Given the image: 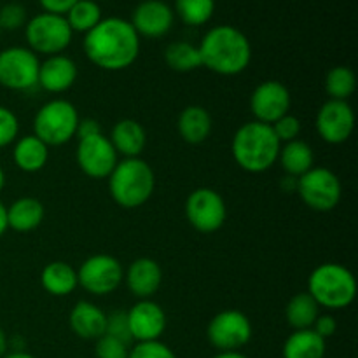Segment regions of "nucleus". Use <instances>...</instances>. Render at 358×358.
Here are the masks:
<instances>
[{"mask_svg": "<svg viewBox=\"0 0 358 358\" xmlns=\"http://www.w3.org/2000/svg\"><path fill=\"white\" fill-rule=\"evenodd\" d=\"M84 55L93 65L107 72H119L136 62L140 37L128 20L105 17L84 35Z\"/></svg>", "mask_w": 358, "mask_h": 358, "instance_id": "f257e3e1", "label": "nucleus"}, {"mask_svg": "<svg viewBox=\"0 0 358 358\" xmlns=\"http://www.w3.org/2000/svg\"><path fill=\"white\" fill-rule=\"evenodd\" d=\"M198 49L201 55V66L219 76H238L250 65V41L243 31L231 24H219L206 31Z\"/></svg>", "mask_w": 358, "mask_h": 358, "instance_id": "f03ea898", "label": "nucleus"}, {"mask_svg": "<svg viewBox=\"0 0 358 358\" xmlns=\"http://www.w3.org/2000/svg\"><path fill=\"white\" fill-rule=\"evenodd\" d=\"M280 140L269 124L250 121L236 129L231 150L238 166L247 173H264L278 161Z\"/></svg>", "mask_w": 358, "mask_h": 358, "instance_id": "7ed1b4c3", "label": "nucleus"}, {"mask_svg": "<svg viewBox=\"0 0 358 358\" xmlns=\"http://www.w3.org/2000/svg\"><path fill=\"white\" fill-rule=\"evenodd\" d=\"M154 187V171L142 157H124L108 175V191L121 208H138L145 205Z\"/></svg>", "mask_w": 358, "mask_h": 358, "instance_id": "20e7f679", "label": "nucleus"}, {"mask_svg": "<svg viewBox=\"0 0 358 358\" xmlns=\"http://www.w3.org/2000/svg\"><path fill=\"white\" fill-rule=\"evenodd\" d=\"M308 294L325 310H345L357 297V280L348 268L338 262H324L311 271Z\"/></svg>", "mask_w": 358, "mask_h": 358, "instance_id": "39448f33", "label": "nucleus"}, {"mask_svg": "<svg viewBox=\"0 0 358 358\" xmlns=\"http://www.w3.org/2000/svg\"><path fill=\"white\" fill-rule=\"evenodd\" d=\"M79 121L76 105L63 98H56L37 110L34 117V135L48 147L65 145L77 135Z\"/></svg>", "mask_w": 358, "mask_h": 358, "instance_id": "423d86ee", "label": "nucleus"}, {"mask_svg": "<svg viewBox=\"0 0 358 358\" xmlns=\"http://www.w3.org/2000/svg\"><path fill=\"white\" fill-rule=\"evenodd\" d=\"M24 37H27L28 49L34 51L35 55L56 56L62 55L69 48L73 31L66 23L65 16L41 13L27 21Z\"/></svg>", "mask_w": 358, "mask_h": 358, "instance_id": "0eeeda50", "label": "nucleus"}, {"mask_svg": "<svg viewBox=\"0 0 358 358\" xmlns=\"http://www.w3.org/2000/svg\"><path fill=\"white\" fill-rule=\"evenodd\" d=\"M297 194L313 212H331L339 205L343 185L338 175L324 166H313L297 178Z\"/></svg>", "mask_w": 358, "mask_h": 358, "instance_id": "6e6552de", "label": "nucleus"}, {"mask_svg": "<svg viewBox=\"0 0 358 358\" xmlns=\"http://www.w3.org/2000/svg\"><path fill=\"white\" fill-rule=\"evenodd\" d=\"M41 59L28 48L13 45L0 51V86L10 91H28L37 86Z\"/></svg>", "mask_w": 358, "mask_h": 358, "instance_id": "1a4fd4ad", "label": "nucleus"}, {"mask_svg": "<svg viewBox=\"0 0 358 358\" xmlns=\"http://www.w3.org/2000/svg\"><path fill=\"white\" fill-rule=\"evenodd\" d=\"M254 329L245 313L238 310H224L210 320L206 338L217 352H240L250 343Z\"/></svg>", "mask_w": 358, "mask_h": 358, "instance_id": "9d476101", "label": "nucleus"}, {"mask_svg": "<svg viewBox=\"0 0 358 358\" xmlns=\"http://www.w3.org/2000/svg\"><path fill=\"white\" fill-rule=\"evenodd\" d=\"M124 269L121 262L107 254L87 257L77 271V282L91 296H108L121 287Z\"/></svg>", "mask_w": 358, "mask_h": 358, "instance_id": "9b49d317", "label": "nucleus"}, {"mask_svg": "<svg viewBox=\"0 0 358 358\" xmlns=\"http://www.w3.org/2000/svg\"><path fill=\"white\" fill-rule=\"evenodd\" d=\"M185 217L187 222L199 233H215L227 219L226 201L222 196L210 187L194 189L185 199Z\"/></svg>", "mask_w": 358, "mask_h": 358, "instance_id": "f8f14e48", "label": "nucleus"}, {"mask_svg": "<svg viewBox=\"0 0 358 358\" xmlns=\"http://www.w3.org/2000/svg\"><path fill=\"white\" fill-rule=\"evenodd\" d=\"M119 163V154L115 152L110 140L100 135L79 138L77 143V164L84 175L91 178H108L115 164Z\"/></svg>", "mask_w": 358, "mask_h": 358, "instance_id": "ddd939ff", "label": "nucleus"}, {"mask_svg": "<svg viewBox=\"0 0 358 358\" xmlns=\"http://www.w3.org/2000/svg\"><path fill=\"white\" fill-rule=\"evenodd\" d=\"M315 126L325 143L341 145L355 129V112L348 101L327 100L318 110Z\"/></svg>", "mask_w": 358, "mask_h": 358, "instance_id": "4468645a", "label": "nucleus"}, {"mask_svg": "<svg viewBox=\"0 0 358 358\" xmlns=\"http://www.w3.org/2000/svg\"><path fill=\"white\" fill-rule=\"evenodd\" d=\"M292 96L289 87L280 80H264L254 90L250 96V110L254 121L271 126L285 114H289Z\"/></svg>", "mask_w": 358, "mask_h": 358, "instance_id": "2eb2a0df", "label": "nucleus"}, {"mask_svg": "<svg viewBox=\"0 0 358 358\" xmlns=\"http://www.w3.org/2000/svg\"><path fill=\"white\" fill-rule=\"evenodd\" d=\"M126 313H128L129 332H131L133 341H159L163 332L166 331V313L154 301H138Z\"/></svg>", "mask_w": 358, "mask_h": 358, "instance_id": "dca6fc26", "label": "nucleus"}, {"mask_svg": "<svg viewBox=\"0 0 358 358\" xmlns=\"http://www.w3.org/2000/svg\"><path fill=\"white\" fill-rule=\"evenodd\" d=\"M175 13L163 0H143L131 14V27L138 37L159 38L171 30Z\"/></svg>", "mask_w": 358, "mask_h": 358, "instance_id": "f3484780", "label": "nucleus"}, {"mask_svg": "<svg viewBox=\"0 0 358 358\" xmlns=\"http://www.w3.org/2000/svg\"><path fill=\"white\" fill-rule=\"evenodd\" d=\"M77 76L79 70L72 58L65 55L48 56L38 69L37 86L52 94L65 93L76 84Z\"/></svg>", "mask_w": 358, "mask_h": 358, "instance_id": "a211bd4d", "label": "nucleus"}, {"mask_svg": "<svg viewBox=\"0 0 358 358\" xmlns=\"http://www.w3.org/2000/svg\"><path fill=\"white\" fill-rule=\"evenodd\" d=\"M124 282L129 292L140 301L150 299L163 283V269L154 259L140 257L129 264L124 273Z\"/></svg>", "mask_w": 358, "mask_h": 358, "instance_id": "6ab92c4d", "label": "nucleus"}, {"mask_svg": "<svg viewBox=\"0 0 358 358\" xmlns=\"http://www.w3.org/2000/svg\"><path fill=\"white\" fill-rule=\"evenodd\" d=\"M69 324L77 338L86 339V341H96L105 334L107 315L96 304L90 303V301H79L70 311Z\"/></svg>", "mask_w": 358, "mask_h": 358, "instance_id": "aec40b11", "label": "nucleus"}, {"mask_svg": "<svg viewBox=\"0 0 358 358\" xmlns=\"http://www.w3.org/2000/svg\"><path fill=\"white\" fill-rule=\"evenodd\" d=\"M110 143L122 157H140L147 145L145 128L135 119H121L110 133Z\"/></svg>", "mask_w": 358, "mask_h": 358, "instance_id": "412c9836", "label": "nucleus"}, {"mask_svg": "<svg viewBox=\"0 0 358 358\" xmlns=\"http://www.w3.org/2000/svg\"><path fill=\"white\" fill-rule=\"evenodd\" d=\"M212 115L201 105H189L180 112L177 129L180 138L189 145H199L208 140L212 133Z\"/></svg>", "mask_w": 358, "mask_h": 358, "instance_id": "4be33fe9", "label": "nucleus"}, {"mask_svg": "<svg viewBox=\"0 0 358 358\" xmlns=\"http://www.w3.org/2000/svg\"><path fill=\"white\" fill-rule=\"evenodd\" d=\"M49 147L35 135H24L14 142L13 161L24 173H37L48 164Z\"/></svg>", "mask_w": 358, "mask_h": 358, "instance_id": "5701e85b", "label": "nucleus"}, {"mask_svg": "<svg viewBox=\"0 0 358 358\" xmlns=\"http://www.w3.org/2000/svg\"><path fill=\"white\" fill-rule=\"evenodd\" d=\"M44 215V205L37 198L24 196L7 206V226L17 233H30L41 226Z\"/></svg>", "mask_w": 358, "mask_h": 358, "instance_id": "b1692460", "label": "nucleus"}, {"mask_svg": "<svg viewBox=\"0 0 358 358\" xmlns=\"http://www.w3.org/2000/svg\"><path fill=\"white\" fill-rule=\"evenodd\" d=\"M42 289L55 297L70 296L79 287L77 282V269H73L69 262L55 261L49 262L41 273Z\"/></svg>", "mask_w": 358, "mask_h": 358, "instance_id": "393cba45", "label": "nucleus"}, {"mask_svg": "<svg viewBox=\"0 0 358 358\" xmlns=\"http://www.w3.org/2000/svg\"><path fill=\"white\" fill-rule=\"evenodd\" d=\"M327 341L322 339L313 329L294 331L285 339L282 348L283 358H325Z\"/></svg>", "mask_w": 358, "mask_h": 358, "instance_id": "a878e982", "label": "nucleus"}, {"mask_svg": "<svg viewBox=\"0 0 358 358\" xmlns=\"http://www.w3.org/2000/svg\"><path fill=\"white\" fill-rule=\"evenodd\" d=\"M278 161L285 175L299 178L315 166V154L310 143L304 140H294V142L282 143Z\"/></svg>", "mask_w": 358, "mask_h": 358, "instance_id": "bb28decb", "label": "nucleus"}, {"mask_svg": "<svg viewBox=\"0 0 358 358\" xmlns=\"http://www.w3.org/2000/svg\"><path fill=\"white\" fill-rule=\"evenodd\" d=\"M320 315V306L317 301L310 296L308 292L296 294L292 299L287 303L285 308V318L287 324L294 329V331H306V329L313 327L315 320Z\"/></svg>", "mask_w": 358, "mask_h": 358, "instance_id": "cd10ccee", "label": "nucleus"}, {"mask_svg": "<svg viewBox=\"0 0 358 358\" xmlns=\"http://www.w3.org/2000/svg\"><path fill=\"white\" fill-rule=\"evenodd\" d=\"M164 62L175 72L185 73L201 66V55H199L198 45L178 41L168 45L164 51Z\"/></svg>", "mask_w": 358, "mask_h": 358, "instance_id": "c85d7f7f", "label": "nucleus"}, {"mask_svg": "<svg viewBox=\"0 0 358 358\" xmlns=\"http://www.w3.org/2000/svg\"><path fill=\"white\" fill-rule=\"evenodd\" d=\"M66 23L70 24L72 31L86 35L87 31L93 30L103 17H101V9L94 0H79L70 7L69 13L65 14Z\"/></svg>", "mask_w": 358, "mask_h": 358, "instance_id": "c756f323", "label": "nucleus"}, {"mask_svg": "<svg viewBox=\"0 0 358 358\" xmlns=\"http://www.w3.org/2000/svg\"><path fill=\"white\" fill-rule=\"evenodd\" d=\"M357 77L350 66H334L325 76V93L329 100L348 101V98L355 93Z\"/></svg>", "mask_w": 358, "mask_h": 358, "instance_id": "7c9ffc66", "label": "nucleus"}, {"mask_svg": "<svg viewBox=\"0 0 358 358\" xmlns=\"http://www.w3.org/2000/svg\"><path fill=\"white\" fill-rule=\"evenodd\" d=\"M175 10L182 23L189 27H201L212 20L215 13V0H175Z\"/></svg>", "mask_w": 358, "mask_h": 358, "instance_id": "2f4dec72", "label": "nucleus"}, {"mask_svg": "<svg viewBox=\"0 0 358 358\" xmlns=\"http://www.w3.org/2000/svg\"><path fill=\"white\" fill-rule=\"evenodd\" d=\"M273 133L276 135V138L280 140V143H289L294 140H299L301 131H303V124H301L299 117L289 114H285L283 117H280L278 121L271 124Z\"/></svg>", "mask_w": 358, "mask_h": 358, "instance_id": "473e14b6", "label": "nucleus"}, {"mask_svg": "<svg viewBox=\"0 0 358 358\" xmlns=\"http://www.w3.org/2000/svg\"><path fill=\"white\" fill-rule=\"evenodd\" d=\"M105 334L119 339V341L128 346L131 345L133 338L131 332H129L128 313L126 311H112L110 315H107V329H105Z\"/></svg>", "mask_w": 358, "mask_h": 358, "instance_id": "72a5a7b5", "label": "nucleus"}, {"mask_svg": "<svg viewBox=\"0 0 358 358\" xmlns=\"http://www.w3.org/2000/svg\"><path fill=\"white\" fill-rule=\"evenodd\" d=\"M20 121L10 108L0 105V149L10 145L17 140Z\"/></svg>", "mask_w": 358, "mask_h": 358, "instance_id": "f704fd0d", "label": "nucleus"}, {"mask_svg": "<svg viewBox=\"0 0 358 358\" xmlns=\"http://www.w3.org/2000/svg\"><path fill=\"white\" fill-rule=\"evenodd\" d=\"M128 358H177V355L164 343L147 341L136 343L133 348H129Z\"/></svg>", "mask_w": 358, "mask_h": 358, "instance_id": "c9c22d12", "label": "nucleus"}, {"mask_svg": "<svg viewBox=\"0 0 358 358\" xmlns=\"http://www.w3.org/2000/svg\"><path fill=\"white\" fill-rule=\"evenodd\" d=\"M27 9L21 3L10 2L0 7V28L2 30H17L27 24Z\"/></svg>", "mask_w": 358, "mask_h": 358, "instance_id": "e433bc0d", "label": "nucleus"}, {"mask_svg": "<svg viewBox=\"0 0 358 358\" xmlns=\"http://www.w3.org/2000/svg\"><path fill=\"white\" fill-rule=\"evenodd\" d=\"M128 345L107 334L96 339V345H94V355H96V358H128Z\"/></svg>", "mask_w": 358, "mask_h": 358, "instance_id": "4c0bfd02", "label": "nucleus"}, {"mask_svg": "<svg viewBox=\"0 0 358 358\" xmlns=\"http://www.w3.org/2000/svg\"><path fill=\"white\" fill-rule=\"evenodd\" d=\"M311 329H313L322 339L327 341V339L332 338V336L336 334V331H338V322H336V318L332 317V315H318V318L315 320L313 327Z\"/></svg>", "mask_w": 358, "mask_h": 358, "instance_id": "58836bf2", "label": "nucleus"}, {"mask_svg": "<svg viewBox=\"0 0 358 358\" xmlns=\"http://www.w3.org/2000/svg\"><path fill=\"white\" fill-rule=\"evenodd\" d=\"M38 2H41L44 13L65 16V14L70 10V7H72L76 2H79V0H38Z\"/></svg>", "mask_w": 358, "mask_h": 358, "instance_id": "ea45409f", "label": "nucleus"}, {"mask_svg": "<svg viewBox=\"0 0 358 358\" xmlns=\"http://www.w3.org/2000/svg\"><path fill=\"white\" fill-rule=\"evenodd\" d=\"M101 126L100 122L94 121V119H80L79 126H77V135L79 138H87V136L100 135Z\"/></svg>", "mask_w": 358, "mask_h": 358, "instance_id": "a19ab883", "label": "nucleus"}, {"mask_svg": "<svg viewBox=\"0 0 358 358\" xmlns=\"http://www.w3.org/2000/svg\"><path fill=\"white\" fill-rule=\"evenodd\" d=\"M282 189L283 191H297V178L296 177H290V175H285L282 178Z\"/></svg>", "mask_w": 358, "mask_h": 358, "instance_id": "79ce46f5", "label": "nucleus"}, {"mask_svg": "<svg viewBox=\"0 0 358 358\" xmlns=\"http://www.w3.org/2000/svg\"><path fill=\"white\" fill-rule=\"evenodd\" d=\"M7 229H9V226H7V206L0 201V236H2Z\"/></svg>", "mask_w": 358, "mask_h": 358, "instance_id": "37998d69", "label": "nucleus"}, {"mask_svg": "<svg viewBox=\"0 0 358 358\" xmlns=\"http://www.w3.org/2000/svg\"><path fill=\"white\" fill-rule=\"evenodd\" d=\"M9 350V339H7V334L3 332V329L0 327V358L7 353Z\"/></svg>", "mask_w": 358, "mask_h": 358, "instance_id": "c03bdc74", "label": "nucleus"}, {"mask_svg": "<svg viewBox=\"0 0 358 358\" xmlns=\"http://www.w3.org/2000/svg\"><path fill=\"white\" fill-rule=\"evenodd\" d=\"M213 358H248V357L243 355L241 352H220L219 355H215Z\"/></svg>", "mask_w": 358, "mask_h": 358, "instance_id": "a18cd8bd", "label": "nucleus"}, {"mask_svg": "<svg viewBox=\"0 0 358 358\" xmlns=\"http://www.w3.org/2000/svg\"><path fill=\"white\" fill-rule=\"evenodd\" d=\"M2 358H35L34 355H30V353H27L24 350H21V352H10V353H6Z\"/></svg>", "mask_w": 358, "mask_h": 358, "instance_id": "49530a36", "label": "nucleus"}, {"mask_svg": "<svg viewBox=\"0 0 358 358\" xmlns=\"http://www.w3.org/2000/svg\"><path fill=\"white\" fill-rule=\"evenodd\" d=\"M3 187H6V173H3L2 166H0V191H2Z\"/></svg>", "mask_w": 358, "mask_h": 358, "instance_id": "de8ad7c7", "label": "nucleus"}, {"mask_svg": "<svg viewBox=\"0 0 358 358\" xmlns=\"http://www.w3.org/2000/svg\"><path fill=\"white\" fill-rule=\"evenodd\" d=\"M0 37H2V28H0Z\"/></svg>", "mask_w": 358, "mask_h": 358, "instance_id": "09e8293b", "label": "nucleus"}, {"mask_svg": "<svg viewBox=\"0 0 358 358\" xmlns=\"http://www.w3.org/2000/svg\"><path fill=\"white\" fill-rule=\"evenodd\" d=\"M94 2H96V0H94Z\"/></svg>", "mask_w": 358, "mask_h": 358, "instance_id": "8fccbe9b", "label": "nucleus"}]
</instances>
